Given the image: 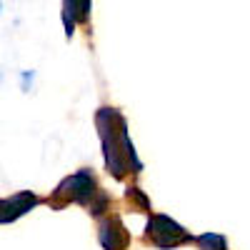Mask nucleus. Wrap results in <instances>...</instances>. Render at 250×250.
Segmentation results:
<instances>
[{"instance_id":"nucleus-8","label":"nucleus","mask_w":250,"mask_h":250,"mask_svg":"<svg viewBox=\"0 0 250 250\" xmlns=\"http://www.w3.org/2000/svg\"><path fill=\"white\" fill-rule=\"evenodd\" d=\"M125 198H128V203H133L138 210H148L150 213V200L145 198V193L140 190L138 185H130L128 190H125Z\"/></svg>"},{"instance_id":"nucleus-2","label":"nucleus","mask_w":250,"mask_h":250,"mask_svg":"<svg viewBox=\"0 0 250 250\" xmlns=\"http://www.w3.org/2000/svg\"><path fill=\"white\" fill-rule=\"evenodd\" d=\"M100 193V188L95 183V175L90 170H78L68 178H62L58 183V188L53 190V195L48 198V205L53 210H60L70 203H78V205H90L93 198Z\"/></svg>"},{"instance_id":"nucleus-4","label":"nucleus","mask_w":250,"mask_h":250,"mask_svg":"<svg viewBox=\"0 0 250 250\" xmlns=\"http://www.w3.org/2000/svg\"><path fill=\"white\" fill-rule=\"evenodd\" d=\"M98 240H100L103 250H128V245H130V233L125 230L120 215H110V218H105V220H100Z\"/></svg>"},{"instance_id":"nucleus-3","label":"nucleus","mask_w":250,"mask_h":250,"mask_svg":"<svg viewBox=\"0 0 250 250\" xmlns=\"http://www.w3.org/2000/svg\"><path fill=\"white\" fill-rule=\"evenodd\" d=\"M148 240L160 250H173V248H180L185 243H190L193 235L188 233L180 223H175L173 218L163 215V213H155L148 220Z\"/></svg>"},{"instance_id":"nucleus-5","label":"nucleus","mask_w":250,"mask_h":250,"mask_svg":"<svg viewBox=\"0 0 250 250\" xmlns=\"http://www.w3.org/2000/svg\"><path fill=\"white\" fill-rule=\"evenodd\" d=\"M40 203V198L33 190H20L5 200H0V225L3 223H15L18 218L28 215L33 208Z\"/></svg>"},{"instance_id":"nucleus-1","label":"nucleus","mask_w":250,"mask_h":250,"mask_svg":"<svg viewBox=\"0 0 250 250\" xmlns=\"http://www.w3.org/2000/svg\"><path fill=\"white\" fill-rule=\"evenodd\" d=\"M95 125H98V135L103 145L105 168L115 180H123L125 173L130 170L128 160H125V150H123V133L128 130V123L115 108H100L95 113Z\"/></svg>"},{"instance_id":"nucleus-6","label":"nucleus","mask_w":250,"mask_h":250,"mask_svg":"<svg viewBox=\"0 0 250 250\" xmlns=\"http://www.w3.org/2000/svg\"><path fill=\"white\" fill-rule=\"evenodd\" d=\"M90 3H78V0H65L62 3V25H65V38H73L75 23H85L90 15Z\"/></svg>"},{"instance_id":"nucleus-7","label":"nucleus","mask_w":250,"mask_h":250,"mask_svg":"<svg viewBox=\"0 0 250 250\" xmlns=\"http://www.w3.org/2000/svg\"><path fill=\"white\" fill-rule=\"evenodd\" d=\"M200 250H228V240L220 233H203L195 238Z\"/></svg>"},{"instance_id":"nucleus-9","label":"nucleus","mask_w":250,"mask_h":250,"mask_svg":"<svg viewBox=\"0 0 250 250\" xmlns=\"http://www.w3.org/2000/svg\"><path fill=\"white\" fill-rule=\"evenodd\" d=\"M108 208H110V195H108L105 190H100V193L93 198V203L88 205V213H90V215H95V218H100L103 213L108 210Z\"/></svg>"}]
</instances>
